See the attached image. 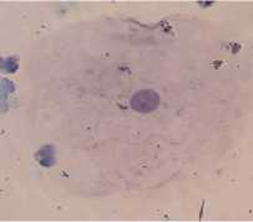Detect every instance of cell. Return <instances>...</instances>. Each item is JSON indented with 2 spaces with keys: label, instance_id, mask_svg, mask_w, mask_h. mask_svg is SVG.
Instances as JSON below:
<instances>
[{
  "label": "cell",
  "instance_id": "obj_1",
  "mask_svg": "<svg viewBox=\"0 0 253 222\" xmlns=\"http://www.w3.org/2000/svg\"><path fill=\"white\" fill-rule=\"evenodd\" d=\"M131 106L140 113H149L159 106V95L152 90L140 91L131 99Z\"/></svg>",
  "mask_w": 253,
  "mask_h": 222
}]
</instances>
